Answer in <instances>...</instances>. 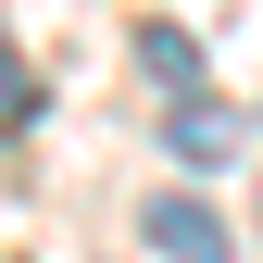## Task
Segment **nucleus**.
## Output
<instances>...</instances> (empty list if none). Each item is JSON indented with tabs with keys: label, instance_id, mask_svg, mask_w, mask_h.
<instances>
[{
	"label": "nucleus",
	"instance_id": "obj_4",
	"mask_svg": "<svg viewBox=\"0 0 263 263\" xmlns=\"http://www.w3.org/2000/svg\"><path fill=\"white\" fill-rule=\"evenodd\" d=\"M25 113H38V76H25V50L0 38V125H25Z\"/></svg>",
	"mask_w": 263,
	"mask_h": 263
},
{
	"label": "nucleus",
	"instance_id": "obj_1",
	"mask_svg": "<svg viewBox=\"0 0 263 263\" xmlns=\"http://www.w3.org/2000/svg\"><path fill=\"white\" fill-rule=\"evenodd\" d=\"M138 226H151L163 263H226V213H201V201H151Z\"/></svg>",
	"mask_w": 263,
	"mask_h": 263
},
{
	"label": "nucleus",
	"instance_id": "obj_3",
	"mask_svg": "<svg viewBox=\"0 0 263 263\" xmlns=\"http://www.w3.org/2000/svg\"><path fill=\"white\" fill-rule=\"evenodd\" d=\"M163 138H176V151H188V163H213V151H226V113H213V101H188V113H176V125H163Z\"/></svg>",
	"mask_w": 263,
	"mask_h": 263
},
{
	"label": "nucleus",
	"instance_id": "obj_2",
	"mask_svg": "<svg viewBox=\"0 0 263 263\" xmlns=\"http://www.w3.org/2000/svg\"><path fill=\"white\" fill-rule=\"evenodd\" d=\"M138 63H151V76H163V88H201V50H188V38H176V25H138Z\"/></svg>",
	"mask_w": 263,
	"mask_h": 263
},
{
	"label": "nucleus",
	"instance_id": "obj_5",
	"mask_svg": "<svg viewBox=\"0 0 263 263\" xmlns=\"http://www.w3.org/2000/svg\"><path fill=\"white\" fill-rule=\"evenodd\" d=\"M251 238H263V201H251Z\"/></svg>",
	"mask_w": 263,
	"mask_h": 263
}]
</instances>
